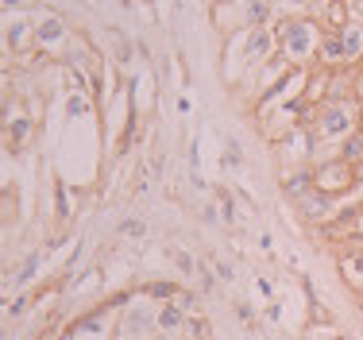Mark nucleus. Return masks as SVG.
Wrapping results in <instances>:
<instances>
[{"label": "nucleus", "mask_w": 363, "mask_h": 340, "mask_svg": "<svg viewBox=\"0 0 363 340\" xmlns=\"http://www.w3.org/2000/svg\"><path fill=\"white\" fill-rule=\"evenodd\" d=\"M124 232H128V236H140V232H143V221H124Z\"/></svg>", "instance_id": "nucleus-20"}, {"label": "nucleus", "mask_w": 363, "mask_h": 340, "mask_svg": "<svg viewBox=\"0 0 363 340\" xmlns=\"http://www.w3.org/2000/svg\"><path fill=\"white\" fill-rule=\"evenodd\" d=\"M274 39H279V55H286L290 66H309L317 62V47H321L325 28L309 16H286V20H274Z\"/></svg>", "instance_id": "nucleus-1"}, {"label": "nucleus", "mask_w": 363, "mask_h": 340, "mask_svg": "<svg viewBox=\"0 0 363 340\" xmlns=\"http://www.w3.org/2000/svg\"><path fill=\"white\" fill-rule=\"evenodd\" d=\"M128 329H132V333H147V329H159L155 325V317H147V313H128Z\"/></svg>", "instance_id": "nucleus-15"}, {"label": "nucleus", "mask_w": 363, "mask_h": 340, "mask_svg": "<svg viewBox=\"0 0 363 340\" xmlns=\"http://www.w3.org/2000/svg\"><path fill=\"white\" fill-rule=\"evenodd\" d=\"M317 23L325 31H340L352 23V0H321L317 4Z\"/></svg>", "instance_id": "nucleus-6"}, {"label": "nucleus", "mask_w": 363, "mask_h": 340, "mask_svg": "<svg viewBox=\"0 0 363 340\" xmlns=\"http://www.w3.org/2000/svg\"><path fill=\"white\" fill-rule=\"evenodd\" d=\"M155 325H159L162 333H174V329L189 325V317H186V309H182L178 302H162L159 313H155Z\"/></svg>", "instance_id": "nucleus-10"}, {"label": "nucleus", "mask_w": 363, "mask_h": 340, "mask_svg": "<svg viewBox=\"0 0 363 340\" xmlns=\"http://www.w3.org/2000/svg\"><path fill=\"white\" fill-rule=\"evenodd\" d=\"M62 39H66V23L58 20V16H47V20L35 23V43L39 47H58Z\"/></svg>", "instance_id": "nucleus-9"}, {"label": "nucleus", "mask_w": 363, "mask_h": 340, "mask_svg": "<svg viewBox=\"0 0 363 340\" xmlns=\"http://www.w3.org/2000/svg\"><path fill=\"white\" fill-rule=\"evenodd\" d=\"M309 124H313V132H317L321 143H340V139H348L352 132H356L359 104H352V101H321Z\"/></svg>", "instance_id": "nucleus-2"}, {"label": "nucleus", "mask_w": 363, "mask_h": 340, "mask_svg": "<svg viewBox=\"0 0 363 340\" xmlns=\"http://www.w3.org/2000/svg\"><path fill=\"white\" fill-rule=\"evenodd\" d=\"M23 4V0H4V8H20Z\"/></svg>", "instance_id": "nucleus-21"}, {"label": "nucleus", "mask_w": 363, "mask_h": 340, "mask_svg": "<svg viewBox=\"0 0 363 340\" xmlns=\"http://www.w3.org/2000/svg\"><path fill=\"white\" fill-rule=\"evenodd\" d=\"M116 340H128V336H116ZM132 340H135V336H132Z\"/></svg>", "instance_id": "nucleus-24"}, {"label": "nucleus", "mask_w": 363, "mask_h": 340, "mask_svg": "<svg viewBox=\"0 0 363 340\" xmlns=\"http://www.w3.org/2000/svg\"><path fill=\"white\" fill-rule=\"evenodd\" d=\"M28 136H31V120H12L8 124V151H20Z\"/></svg>", "instance_id": "nucleus-12"}, {"label": "nucleus", "mask_w": 363, "mask_h": 340, "mask_svg": "<svg viewBox=\"0 0 363 340\" xmlns=\"http://www.w3.org/2000/svg\"><path fill=\"white\" fill-rule=\"evenodd\" d=\"M244 23L252 28H271L274 23V0H244Z\"/></svg>", "instance_id": "nucleus-8"}, {"label": "nucleus", "mask_w": 363, "mask_h": 340, "mask_svg": "<svg viewBox=\"0 0 363 340\" xmlns=\"http://www.w3.org/2000/svg\"><path fill=\"white\" fill-rule=\"evenodd\" d=\"M298 209H301V216H306V221L321 224V229H325L328 221H333L336 213H340V209H336V197L321 194V190H309V194L298 202Z\"/></svg>", "instance_id": "nucleus-4"}, {"label": "nucleus", "mask_w": 363, "mask_h": 340, "mask_svg": "<svg viewBox=\"0 0 363 340\" xmlns=\"http://www.w3.org/2000/svg\"><path fill=\"white\" fill-rule=\"evenodd\" d=\"M213 271H217V278H232V263H224V259H213Z\"/></svg>", "instance_id": "nucleus-19"}, {"label": "nucleus", "mask_w": 363, "mask_h": 340, "mask_svg": "<svg viewBox=\"0 0 363 340\" xmlns=\"http://www.w3.org/2000/svg\"><path fill=\"white\" fill-rule=\"evenodd\" d=\"M309 190H317V182H313V163H309V167L290 170V174H282V194L294 197V202H301Z\"/></svg>", "instance_id": "nucleus-7"}, {"label": "nucleus", "mask_w": 363, "mask_h": 340, "mask_svg": "<svg viewBox=\"0 0 363 340\" xmlns=\"http://www.w3.org/2000/svg\"><path fill=\"white\" fill-rule=\"evenodd\" d=\"M143 294H151V298H159V302H174V298H182V290H178L174 283H147Z\"/></svg>", "instance_id": "nucleus-14"}, {"label": "nucleus", "mask_w": 363, "mask_h": 340, "mask_svg": "<svg viewBox=\"0 0 363 340\" xmlns=\"http://www.w3.org/2000/svg\"><path fill=\"white\" fill-rule=\"evenodd\" d=\"M35 267H39V256H31L28 263H23V271H20V278H16V283H28V278L35 275Z\"/></svg>", "instance_id": "nucleus-18"}, {"label": "nucleus", "mask_w": 363, "mask_h": 340, "mask_svg": "<svg viewBox=\"0 0 363 340\" xmlns=\"http://www.w3.org/2000/svg\"><path fill=\"white\" fill-rule=\"evenodd\" d=\"M286 4H298L301 8V4H309V0H286Z\"/></svg>", "instance_id": "nucleus-23"}, {"label": "nucleus", "mask_w": 363, "mask_h": 340, "mask_svg": "<svg viewBox=\"0 0 363 340\" xmlns=\"http://www.w3.org/2000/svg\"><path fill=\"white\" fill-rule=\"evenodd\" d=\"M89 112V101L82 97V93H70V101H66V116H85Z\"/></svg>", "instance_id": "nucleus-16"}, {"label": "nucleus", "mask_w": 363, "mask_h": 340, "mask_svg": "<svg viewBox=\"0 0 363 340\" xmlns=\"http://www.w3.org/2000/svg\"><path fill=\"white\" fill-rule=\"evenodd\" d=\"M336 159L352 163V167H359V163H363V132H359V128L348 139H340V143H336Z\"/></svg>", "instance_id": "nucleus-11"}, {"label": "nucleus", "mask_w": 363, "mask_h": 340, "mask_svg": "<svg viewBox=\"0 0 363 340\" xmlns=\"http://www.w3.org/2000/svg\"><path fill=\"white\" fill-rule=\"evenodd\" d=\"M28 39H35V31H31V28H28V23H23V20L8 23V47H12V50H20L23 43H28Z\"/></svg>", "instance_id": "nucleus-13"}, {"label": "nucleus", "mask_w": 363, "mask_h": 340, "mask_svg": "<svg viewBox=\"0 0 363 340\" xmlns=\"http://www.w3.org/2000/svg\"><path fill=\"white\" fill-rule=\"evenodd\" d=\"M313 182H317V190H321V194L340 197L344 190L356 186V167H352V163H344V159H336V155H328V159H317L313 163Z\"/></svg>", "instance_id": "nucleus-3"}, {"label": "nucleus", "mask_w": 363, "mask_h": 340, "mask_svg": "<svg viewBox=\"0 0 363 340\" xmlns=\"http://www.w3.org/2000/svg\"><path fill=\"white\" fill-rule=\"evenodd\" d=\"M356 128H359V132H363V104H359V124H356Z\"/></svg>", "instance_id": "nucleus-22"}, {"label": "nucleus", "mask_w": 363, "mask_h": 340, "mask_svg": "<svg viewBox=\"0 0 363 340\" xmlns=\"http://www.w3.org/2000/svg\"><path fill=\"white\" fill-rule=\"evenodd\" d=\"M170 259L178 263L182 275H194V259H189V256H182V251H170Z\"/></svg>", "instance_id": "nucleus-17"}, {"label": "nucleus", "mask_w": 363, "mask_h": 340, "mask_svg": "<svg viewBox=\"0 0 363 340\" xmlns=\"http://www.w3.org/2000/svg\"><path fill=\"white\" fill-rule=\"evenodd\" d=\"M279 55V39H274V28H252L244 39V58L247 62H267V58Z\"/></svg>", "instance_id": "nucleus-5"}]
</instances>
